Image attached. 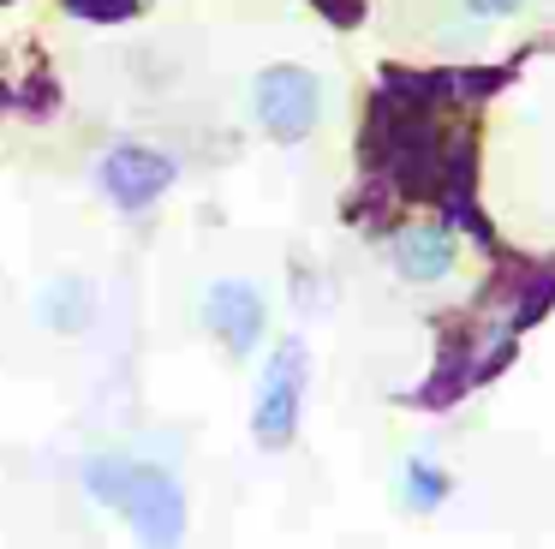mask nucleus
Returning a JSON list of instances; mask_svg holds the SVG:
<instances>
[{"instance_id":"obj_1","label":"nucleus","mask_w":555,"mask_h":549,"mask_svg":"<svg viewBox=\"0 0 555 549\" xmlns=\"http://www.w3.org/2000/svg\"><path fill=\"white\" fill-rule=\"evenodd\" d=\"M305 388H311V346L299 334H281L269 346L263 376H257V394H251V442L263 454L293 448L305 418Z\"/></svg>"},{"instance_id":"obj_2","label":"nucleus","mask_w":555,"mask_h":549,"mask_svg":"<svg viewBox=\"0 0 555 549\" xmlns=\"http://www.w3.org/2000/svg\"><path fill=\"white\" fill-rule=\"evenodd\" d=\"M323 102H328L323 78L299 60H275L251 78V126L269 143H287V150L323 126Z\"/></svg>"},{"instance_id":"obj_3","label":"nucleus","mask_w":555,"mask_h":549,"mask_svg":"<svg viewBox=\"0 0 555 549\" xmlns=\"http://www.w3.org/2000/svg\"><path fill=\"white\" fill-rule=\"evenodd\" d=\"M114 513L126 520V532H132L138 549H180L185 544V525H192L185 484L168 472V465H156V460H132Z\"/></svg>"},{"instance_id":"obj_4","label":"nucleus","mask_w":555,"mask_h":549,"mask_svg":"<svg viewBox=\"0 0 555 549\" xmlns=\"http://www.w3.org/2000/svg\"><path fill=\"white\" fill-rule=\"evenodd\" d=\"M173 186H180V162H173L162 143L120 138V143H108L102 162H96V191L108 197V209L126 215V221H144Z\"/></svg>"},{"instance_id":"obj_5","label":"nucleus","mask_w":555,"mask_h":549,"mask_svg":"<svg viewBox=\"0 0 555 549\" xmlns=\"http://www.w3.org/2000/svg\"><path fill=\"white\" fill-rule=\"evenodd\" d=\"M197 317H204L209 341H216L233 365H245V358L269 341V298H263V286L233 281V274H228V281H209L204 286Z\"/></svg>"},{"instance_id":"obj_6","label":"nucleus","mask_w":555,"mask_h":549,"mask_svg":"<svg viewBox=\"0 0 555 549\" xmlns=\"http://www.w3.org/2000/svg\"><path fill=\"white\" fill-rule=\"evenodd\" d=\"M388 263L406 286H436L460 269V227L442 209L418 215V221H400L388 233Z\"/></svg>"},{"instance_id":"obj_7","label":"nucleus","mask_w":555,"mask_h":549,"mask_svg":"<svg viewBox=\"0 0 555 549\" xmlns=\"http://www.w3.org/2000/svg\"><path fill=\"white\" fill-rule=\"evenodd\" d=\"M395 489H400V508L406 513H442L448 496H454V472L442 460H430V454H406Z\"/></svg>"},{"instance_id":"obj_8","label":"nucleus","mask_w":555,"mask_h":549,"mask_svg":"<svg viewBox=\"0 0 555 549\" xmlns=\"http://www.w3.org/2000/svg\"><path fill=\"white\" fill-rule=\"evenodd\" d=\"M90 317H96V293H90L85 274L49 281V293H42V322H49L54 334H85Z\"/></svg>"},{"instance_id":"obj_9","label":"nucleus","mask_w":555,"mask_h":549,"mask_svg":"<svg viewBox=\"0 0 555 549\" xmlns=\"http://www.w3.org/2000/svg\"><path fill=\"white\" fill-rule=\"evenodd\" d=\"M144 0H61L66 18H85V24H126Z\"/></svg>"},{"instance_id":"obj_10","label":"nucleus","mask_w":555,"mask_h":549,"mask_svg":"<svg viewBox=\"0 0 555 549\" xmlns=\"http://www.w3.org/2000/svg\"><path fill=\"white\" fill-rule=\"evenodd\" d=\"M531 0H460V12H466L472 24H502V18H519Z\"/></svg>"},{"instance_id":"obj_11","label":"nucleus","mask_w":555,"mask_h":549,"mask_svg":"<svg viewBox=\"0 0 555 549\" xmlns=\"http://www.w3.org/2000/svg\"><path fill=\"white\" fill-rule=\"evenodd\" d=\"M317 7H323V12H328V18H340V24H352V18H359V12H364V0H317Z\"/></svg>"}]
</instances>
